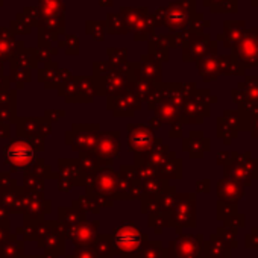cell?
I'll return each mask as SVG.
<instances>
[{
	"label": "cell",
	"instance_id": "6da1fadb",
	"mask_svg": "<svg viewBox=\"0 0 258 258\" xmlns=\"http://www.w3.org/2000/svg\"><path fill=\"white\" fill-rule=\"evenodd\" d=\"M112 246L121 258H136V252H142V243L145 235L134 226V225H124L115 229L112 234Z\"/></svg>",
	"mask_w": 258,
	"mask_h": 258
},
{
	"label": "cell",
	"instance_id": "7a4b0ae2",
	"mask_svg": "<svg viewBox=\"0 0 258 258\" xmlns=\"http://www.w3.org/2000/svg\"><path fill=\"white\" fill-rule=\"evenodd\" d=\"M32 155L34 154L31 151V146H28L26 143H13L5 149L7 161L14 166H26L28 163H31Z\"/></svg>",
	"mask_w": 258,
	"mask_h": 258
},
{
	"label": "cell",
	"instance_id": "3957f363",
	"mask_svg": "<svg viewBox=\"0 0 258 258\" xmlns=\"http://www.w3.org/2000/svg\"><path fill=\"white\" fill-rule=\"evenodd\" d=\"M69 237H70V238L73 240V243L78 244V246L91 244V243L96 240V226H93V223L76 225V226H73V232H70Z\"/></svg>",
	"mask_w": 258,
	"mask_h": 258
},
{
	"label": "cell",
	"instance_id": "277c9868",
	"mask_svg": "<svg viewBox=\"0 0 258 258\" xmlns=\"http://www.w3.org/2000/svg\"><path fill=\"white\" fill-rule=\"evenodd\" d=\"M40 240V247H44L47 250V253H55L56 255V250L61 253L62 249H64V241H62V235L59 232H49L46 235H43Z\"/></svg>",
	"mask_w": 258,
	"mask_h": 258
},
{
	"label": "cell",
	"instance_id": "5b68a950",
	"mask_svg": "<svg viewBox=\"0 0 258 258\" xmlns=\"http://www.w3.org/2000/svg\"><path fill=\"white\" fill-rule=\"evenodd\" d=\"M2 255L5 258H19L23 255V243L17 237H10V240L2 246Z\"/></svg>",
	"mask_w": 258,
	"mask_h": 258
},
{
	"label": "cell",
	"instance_id": "8992f818",
	"mask_svg": "<svg viewBox=\"0 0 258 258\" xmlns=\"http://www.w3.org/2000/svg\"><path fill=\"white\" fill-rule=\"evenodd\" d=\"M195 237H181L178 241H176V252L178 255H181L182 258H188V256H193L198 250V244L196 241L193 240Z\"/></svg>",
	"mask_w": 258,
	"mask_h": 258
},
{
	"label": "cell",
	"instance_id": "52a82bcc",
	"mask_svg": "<svg viewBox=\"0 0 258 258\" xmlns=\"http://www.w3.org/2000/svg\"><path fill=\"white\" fill-rule=\"evenodd\" d=\"M112 238L108 235L97 237L96 240V252L100 255V258H112Z\"/></svg>",
	"mask_w": 258,
	"mask_h": 258
},
{
	"label": "cell",
	"instance_id": "ba28073f",
	"mask_svg": "<svg viewBox=\"0 0 258 258\" xmlns=\"http://www.w3.org/2000/svg\"><path fill=\"white\" fill-rule=\"evenodd\" d=\"M8 240H10V226L7 222L4 226H0V246H4Z\"/></svg>",
	"mask_w": 258,
	"mask_h": 258
},
{
	"label": "cell",
	"instance_id": "9c48e42d",
	"mask_svg": "<svg viewBox=\"0 0 258 258\" xmlns=\"http://www.w3.org/2000/svg\"><path fill=\"white\" fill-rule=\"evenodd\" d=\"M76 256L78 258H96V255L91 250H81V252L76 253Z\"/></svg>",
	"mask_w": 258,
	"mask_h": 258
},
{
	"label": "cell",
	"instance_id": "30bf717a",
	"mask_svg": "<svg viewBox=\"0 0 258 258\" xmlns=\"http://www.w3.org/2000/svg\"><path fill=\"white\" fill-rule=\"evenodd\" d=\"M26 258H44V256H26Z\"/></svg>",
	"mask_w": 258,
	"mask_h": 258
},
{
	"label": "cell",
	"instance_id": "8fae6325",
	"mask_svg": "<svg viewBox=\"0 0 258 258\" xmlns=\"http://www.w3.org/2000/svg\"><path fill=\"white\" fill-rule=\"evenodd\" d=\"M0 258H5V256L2 255V250H0Z\"/></svg>",
	"mask_w": 258,
	"mask_h": 258
}]
</instances>
